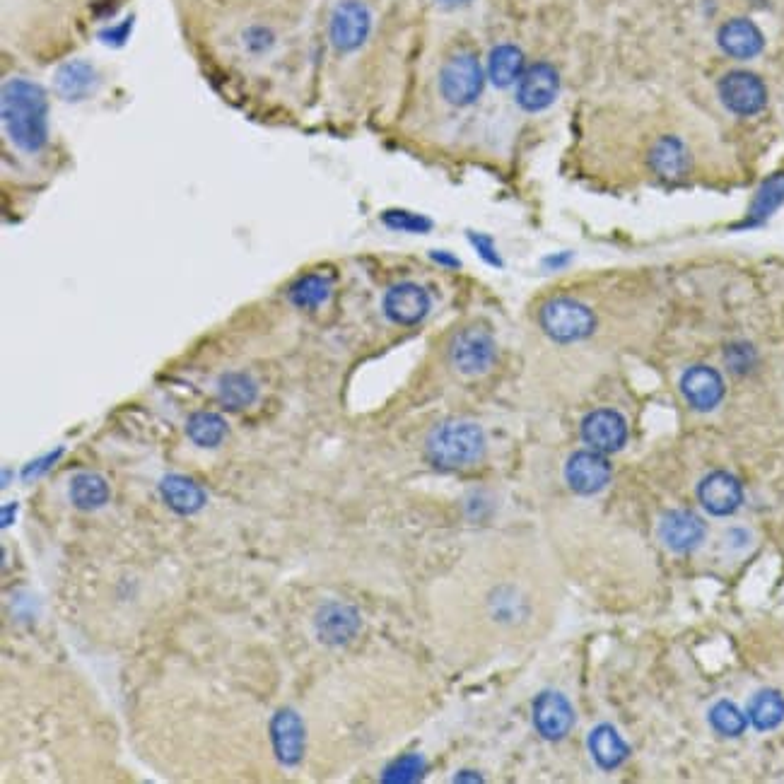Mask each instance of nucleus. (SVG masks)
Returning a JSON list of instances; mask_svg holds the SVG:
<instances>
[{"instance_id":"nucleus-1","label":"nucleus","mask_w":784,"mask_h":784,"mask_svg":"<svg viewBox=\"0 0 784 784\" xmlns=\"http://www.w3.org/2000/svg\"><path fill=\"white\" fill-rule=\"evenodd\" d=\"M0 116L8 138L22 152H39L49 138V102L46 92L37 83L25 78H13L3 85L0 95Z\"/></svg>"},{"instance_id":"nucleus-2","label":"nucleus","mask_w":784,"mask_h":784,"mask_svg":"<svg viewBox=\"0 0 784 784\" xmlns=\"http://www.w3.org/2000/svg\"><path fill=\"white\" fill-rule=\"evenodd\" d=\"M427 459L442 471L476 466L485 454V435L481 425L471 420H449L427 437Z\"/></svg>"},{"instance_id":"nucleus-3","label":"nucleus","mask_w":784,"mask_h":784,"mask_svg":"<svg viewBox=\"0 0 784 784\" xmlns=\"http://www.w3.org/2000/svg\"><path fill=\"white\" fill-rule=\"evenodd\" d=\"M541 329L548 338L558 343H575L589 338L596 329V319L592 309L570 297H553L538 312Z\"/></svg>"},{"instance_id":"nucleus-4","label":"nucleus","mask_w":784,"mask_h":784,"mask_svg":"<svg viewBox=\"0 0 784 784\" xmlns=\"http://www.w3.org/2000/svg\"><path fill=\"white\" fill-rule=\"evenodd\" d=\"M497 345L493 333L483 326H466L449 343V360L456 372L466 377H478L495 365Z\"/></svg>"},{"instance_id":"nucleus-5","label":"nucleus","mask_w":784,"mask_h":784,"mask_svg":"<svg viewBox=\"0 0 784 784\" xmlns=\"http://www.w3.org/2000/svg\"><path fill=\"white\" fill-rule=\"evenodd\" d=\"M485 73L473 54H456L442 66L440 90L442 97L454 107H468L481 97Z\"/></svg>"},{"instance_id":"nucleus-6","label":"nucleus","mask_w":784,"mask_h":784,"mask_svg":"<svg viewBox=\"0 0 784 784\" xmlns=\"http://www.w3.org/2000/svg\"><path fill=\"white\" fill-rule=\"evenodd\" d=\"M717 92L724 107L736 116H756L768 107V87L751 70H729L719 80Z\"/></svg>"},{"instance_id":"nucleus-7","label":"nucleus","mask_w":784,"mask_h":784,"mask_svg":"<svg viewBox=\"0 0 784 784\" xmlns=\"http://www.w3.org/2000/svg\"><path fill=\"white\" fill-rule=\"evenodd\" d=\"M372 29V15L360 0H343L333 10L329 22V37L331 44L336 46L341 54H350V51L360 49L367 42Z\"/></svg>"},{"instance_id":"nucleus-8","label":"nucleus","mask_w":784,"mask_h":784,"mask_svg":"<svg viewBox=\"0 0 784 784\" xmlns=\"http://www.w3.org/2000/svg\"><path fill=\"white\" fill-rule=\"evenodd\" d=\"M560 92V75L551 63H534L524 70L517 83V102L524 111H543L555 102Z\"/></svg>"},{"instance_id":"nucleus-9","label":"nucleus","mask_w":784,"mask_h":784,"mask_svg":"<svg viewBox=\"0 0 784 784\" xmlns=\"http://www.w3.org/2000/svg\"><path fill=\"white\" fill-rule=\"evenodd\" d=\"M534 727L546 741H560L575 727V710L563 693L543 690L534 700Z\"/></svg>"},{"instance_id":"nucleus-10","label":"nucleus","mask_w":784,"mask_h":784,"mask_svg":"<svg viewBox=\"0 0 784 784\" xmlns=\"http://www.w3.org/2000/svg\"><path fill=\"white\" fill-rule=\"evenodd\" d=\"M698 500L712 517H729L743 502V488L736 476L727 471H715L705 476L698 485Z\"/></svg>"},{"instance_id":"nucleus-11","label":"nucleus","mask_w":784,"mask_h":784,"mask_svg":"<svg viewBox=\"0 0 784 784\" xmlns=\"http://www.w3.org/2000/svg\"><path fill=\"white\" fill-rule=\"evenodd\" d=\"M724 391H727V386H724L722 374L715 367H688L681 377V394L686 396V401L695 411H715L724 399Z\"/></svg>"},{"instance_id":"nucleus-12","label":"nucleus","mask_w":784,"mask_h":784,"mask_svg":"<svg viewBox=\"0 0 784 784\" xmlns=\"http://www.w3.org/2000/svg\"><path fill=\"white\" fill-rule=\"evenodd\" d=\"M582 437L594 452L611 454L618 452L628 440V425H625L620 413L611 411V408H601V411L589 413L582 420Z\"/></svg>"},{"instance_id":"nucleus-13","label":"nucleus","mask_w":784,"mask_h":784,"mask_svg":"<svg viewBox=\"0 0 784 784\" xmlns=\"http://www.w3.org/2000/svg\"><path fill=\"white\" fill-rule=\"evenodd\" d=\"M271 743L276 758L285 768H295L304 756V722L290 707L278 710L271 719Z\"/></svg>"},{"instance_id":"nucleus-14","label":"nucleus","mask_w":784,"mask_h":784,"mask_svg":"<svg viewBox=\"0 0 784 784\" xmlns=\"http://www.w3.org/2000/svg\"><path fill=\"white\" fill-rule=\"evenodd\" d=\"M314 628H317L319 640L324 642V645H331V647L348 645L360 630V613L348 604L329 601V604H324L317 611Z\"/></svg>"},{"instance_id":"nucleus-15","label":"nucleus","mask_w":784,"mask_h":784,"mask_svg":"<svg viewBox=\"0 0 784 784\" xmlns=\"http://www.w3.org/2000/svg\"><path fill=\"white\" fill-rule=\"evenodd\" d=\"M430 312V295L415 283H399L384 295V314L399 326L420 324Z\"/></svg>"},{"instance_id":"nucleus-16","label":"nucleus","mask_w":784,"mask_h":784,"mask_svg":"<svg viewBox=\"0 0 784 784\" xmlns=\"http://www.w3.org/2000/svg\"><path fill=\"white\" fill-rule=\"evenodd\" d=\"M565 478L579 495H594L611 481V464L599 452H577L565 466Z\"/></svg>"},{"instance_id":"nucleus-17","label":"nucleus","mask_w":784,"mask_h":784,"mask_svg":"<svg viewBox=\"0 0 784 784\" xmlns=\"http://www.w3.org/2000/svg\"><path fill=\"white\" fill-rule=\"evenodd\" d=\"M659 536L674 553H690L705 541V522L688 509H674L661 519Z\"/></svg>"},{"instance_id":"nucleus-18","label":"nucleus","mask_w":784,"mask_h":784,"mask_svg":"<svg viewBox=\"0 0 784 784\" xmlns=\"http://www.w3.org/2000/svg\"><path fill=\"white\" fill-rule=\"evenodd\" d=\"M717 44L727 56L748 61V58H756L765 49V37L753 20L734 17V20H727L719 27Z\"/></svg>"},{"instance_id":"nucleus-19","label":"nucleus","mask_w":784,"mask_h":784,"mask_svg":"<svg viewBox=\"0 0 784 784\" xmlns=\"http://www.w3.org/2000/svg\"><path fill=\"white\" fill-rule=\"evenodd\" d=\"M160 495L165 500V505L177 512L179 517H191V514L201 512L206 505V493L196 481L191 478L179 476V473H169L160 481Z\"/></svg>"},{"instance_id":"nucleus-20","label":"nucleus","mask_w":784,"mask_h":784,"mask_svg":"<svg viewBox=\"0 0 784 784\" xmlns=\"http://www.w3.org/2000/svg\"><path fill=\"white\" fill-rule=\"evenodd\" d=\"M649 167L654 174H659L666 181H678L688 174L690 169V152L681 140L674 136L659 138L649 152Z\"/></svg>"},{"instance_id":"nucleus-21","label":"nucleus","mask_w":784,"mask_h":784,"mask_svg":"<svg viewBox=\"0 0 784 784\" xmlns=\"http://www.w3.org/2000/svg\"><path fill=\"white\" fill-rule=\"evenodd\" d=\"M97 70L85 61H68L56 70L54 87L66 102H80L95 90Z\"/></svg>"},{"instance_id":"nucleus-22","label":"nucleus","mask_w":784,"mask_h":784,"mask_svg":"<svg viewBox=\"0 0 784 784\" xmlns=\"http://www.w3.org/2000/svg\"><path fill=\"white\" fill-rule=\"evenodd\" d=\"M589 751H592L594 763L604 770H616L628 758L630 748L611 724H599L589 734Z\"/></svg>"},{"instance_id":"nucleus-23","label":"nucleus","mask_w":784,"mask_h":784,"mask_svg":"<svg viewBox=\"0 0 784 784\" xmlns=\"http://www.w3.org/2000/svg\"><path fill=\"white\" fill-rule=\"evenodd\" d=\"M524 54L519 46L500 44L490 51L488 58V78L495 87H509L519 83L524 75Z\"/></svg>"},{"instance_id":"nucleus-24","label":"nucleus","mask_w":784,"mask_h":784,"mask_svg":"<svg viewBox=\"0 0 784 784\" xmlns=\"http://www.w3.org/2000/svg\"><path fill=\"white\" fill-rule=\"evenodd\" d=\"M748 724L758 731H772L784 722V695L780 690H758L748 702Z\"/></svg>"},{"instance_id":"nucleus-25","label":"nucleus","mask_w":784,"mask_h":784,"mask_svg":"<svg viewBox=\"0 0 784 784\" xmlns=\"http://www.w3.org/2000/svg\"><path fill=\"white\" fill-rule=\"evenodd\" d=\"M218 399L227 411H244L259 399V386L244 372H225L218 379Z\"/></svg>"},{"instance_id":"nucleus-26","label":"nucleus","mask_w":784,"mask_h":784,"mask_svg":"<svg viewBox=\"0 0 784 784\" xmlns=\"http://www.w3.org/2000/svg\"><path fill=\"white\" fill-rule=\"evenodd\" d=\"M109 485L99 473H78L70 481V502L83 512H95L109 502Z\"/></svg>"},{"instance_id":"nucleus-27","label":"nucleus","mask_w":784,"mask_h":784,"mask_svg":"<svg viewBox=\"0 0 784 784\" xmlns=\"http://www.w3.org/2000/svg\"><path fill=\"white\" fill-rule=\"evenodd\" d=\"M186 435L189 440L201 449H215L227 437V423L218 413L198 411L193 413L186 423Z\"/></svg>"},{"instance_id":"nucleus-28","label":"nucleus","mask_w":784,"mask_h":784,"mask_svg":"<svg viewBox=\"0 0 784 784\" xmlns=\"http://www.w3.org/2000/svg\"><path fill=\"white\" fill-rule=\"evenodd\" d=\"M288 297L297 309H317L331 297V280L321 273H307L290 285Z\"/></svg>"},{"instance_id":"nucleus-29","label":"nucleus","mask_w":784,"mask_h":784,"mask_svg":"<svg viewBox=\"0 0 784 784\" xmlns=\"http://www.w3.org/2000/svg\"><path fill=\"white\" fill-rule=\"evenodd\" d=\"M707 719H710V727L715 729L719 736H724V739H736V736H741L748 727V717L729 700L715 702Z\"/></svg>"},{"instance_id":"nucleus-30","label":"nucleus","mask_w":784,"mask_h":784,"mask_svg":"<svg viewBox=\"0 0 784 784\" xmlns=\"http://www.w3.org/2000/svg\"><path fill=\"white\" fill-rule=\"evenodd\" d=\"M782 203H784V174H775V177H770L763 186H760L756 201H753L751 206V218H748V222L760 225V222L768 220Z\"/></svg>"},{"instance_id":"nucleus-31","label":"nucleus","mask_w":784,"mask_h":784,"mask_svg":"<svg viewBox=\"0 0 784 784\" xmlns=\"http://www.w3.org/2000/svg\"><path fill=\"white\" fill-rule=\"evenodd\" d=\"M425 775V760L420 756H401L396 758L389 768L384 770L382 780L391 784H403V782H415Z\"/></svg>"},{"instance_id":"nucleus-32","label":"nucleus","mask_w":784,"mask_h":784,"mask_svg":"<svg viewBox=\"0 0 784 784\" xmlns=\"http://www.w3.org/2000/svg\"><path fill=\"white\" fill-rule=\"evenodd\" d=\"M382 222L386 227H391V230H399V232L423 234L432 230V220H427L418 213H411V210H399V208L386 210L382 215Z\"/></svg>"},{"instance_id":"nucleus-33","label":"nucleus","mask_w":784,"mask_h":784,"mask_svg":"<svg viewBox=\"0 0 784 784\" xmlns=\"http://www.w3.org/2000/svg\"><path fill=\"white\" fill-rule=\"evenodd\" d=\"M727 365L731 372L746 374L751 372V367L756 365V353L748 343H734L727 348Z\"/></svg>"},{"instance_id":"nucleus-34","label":"nucleus","mask_w":784,"mask_h":784,"mask_svg":"<svg viewBox=\"0 0 784 784\" xmlns=\"http://www.w3.org/2000/svg\"><path fill=\"white\" fill-rule=\"evenodd\" d=\"M468 239H471L473 249L478 251V256H481L485 263H490V266H497V268L502 266V259H500V254H497L493 237H488V234L471 232V234H468Z\"/></svg>"},{"instance_id":"nucleus-35","label":"nucleus","mask_w":784,"mask_h":784,"mask_svg":"<svg viewBox=\"0 0 784 784\" xmlns=\"http://www.w3.org/2000/svg\"><path fill=\"white\" fill-rule=\"evenodd\" d=\"M244 44H247L254 54H261V51L271 49V44H273L271 29H263V27L247 29V32H244Z\"/></svg>"},{"instance_id":"nucleus-36","label":"nucleus","mask_w":784,"mask_h":784,"mask_svg":"<svg viewBox=\"0 0 784 784\" xmlns=\"http://www.w3.org/2000/svg\"><path fill=\"white\" fill-rule=\"evenodd\" d=\"M61 454H63V449H56V452H51V454L42 456V459L32 461V464H29V466L25 468V471H22V478H25V481H29V478H37V476H42V473L49 471V468L54 466L58 459H61Z\"/></svg>"},{"instance_id":"nucleus-37","label":"nucleus","mask_w":784,"mask_h":784,"mask_svg":"<svg viewBox=\"0 0 784 784\" xmlns=\"http://www.w3.org/2000/svg\"><path fill=\"white\" fill-rule=\"evenodd\" d=\"M128 34H131V20L121 22V25L116 27H109L104 29L102 34H99V39H102L104 44H111V46H121L128 39Z\"/></svg>"},{"instance_id":"nucleus-38","label":"nucleus","mask_w":784,"mask_h":784,"mask_svg":"<svg viewBox=\"0 0 784 784\" xmlns=\"http://www.w3.org/2000/svg\"><path fill=\"white\" fill-rule=\"evenodd\" d=\"M432 259L440 261L442 266H449V268H459V259L452 254H447V251H432Z\"/></svg>"},{"instance_id":"nucleus-39","label":"nucleus","mask_w":784,"mask_h":784,"mask_svg":"<svg viewBox=\"0 0 784 784\" xmlns=\"http://www.w3.org/2000/svg\"><path fill=\"white\" fill-rule=\"evenodd\" d=\"M456 782H481V775H471V772H464V775H456Z\"/></svg>"},{"instance_id":"nucleus-40","label":"nucleus","mask_w":784,"mask_h":784,"mask_svg":"<svg viewBox=\"0 0 784 784\" xmlns=\"http://www.w3.org/2000/svg\"><path fill=\"white\" fill-rule=\"evenodd\" d=\"M437 3L447 5V8H459V5H466V3H471V0H437Z\"/></svg>"},{"instance_id":"nucleus-41","label":"nucleus","mask_w":784,"mask_h":784,"mask_svg":"<svg viewBox=\"0 0 784 784\" xmlns=\"http://www.w3.org/2000/svg\"><path fill=\"white\" fill-rule=\"evenodd\" d=\"M10 512H13V514H15V505H13V507H10V505H8V507H5V509H3V526H10Z\"/></svg>"}]
</instances>
